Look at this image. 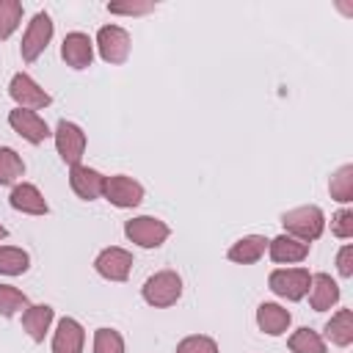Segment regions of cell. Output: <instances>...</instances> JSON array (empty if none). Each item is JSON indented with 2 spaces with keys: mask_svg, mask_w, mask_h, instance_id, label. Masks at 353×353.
<instances>
[{
  "mask_svg": "<svg viewBox=\"0 0 353 353\" xmlns=\"http://www.w3.org/2000/svg\"><path fill=\"white\" fill-rule=\"evenodd\" d=\"M141 295L149 306L168 309L182 298V276L176 270H157L143 281Z\"/></svg>",
  "mask_w": 353,
  "mask_h": 353,
  "instance_id": "obj_2",
  "label": "cell"
},
{
  "mask_svg": "<svg viewBox=\"0 0 353 353\" xmlns=\"http://www.w3.org/2000/svg\"><path fill=\"white\" fill-rule=\"evenodd\" d=\"M306 295H309V303L314 312H328L331 306L339 303V284L328 273H314Z\"/></svg>",
  "mask_w": 353,
  "mask_h": 353,
  "instance_id": "obj_17",
  "label": "cell"
},
{
  "mask_svg": "<svg viewBox=\"0 0 353 353\" xmlns=\"http://www.w3.org/2000/svg\"><path fill=\"white\" fill-rule=\"evenodd\" d=\"M85 328L74 317H61L52 334V353H83Z\"/></svg>",
  "mask_w": 353,
  "mask_h": 353,
  "instance_id": "obj_14",
  "label": "cell"
},
{
  "mask_svg": "<svg viewBox=\"0 0 353 353\" xmlns=\"http://www.w3.org/2000/svg\"><path fill=\"white\" fill-rule=\"evenodd\" d=\"M8 124H11V130L19 135V138H25L28 143H33V146H39V143H44L52 132H50V127H47V121L36 113V110H25V108H14L11 113H8Z\"/></svg>",
  "mask_w": 353,
  "mask_h": 353,
  "instance_id": "obj_11",
  "label": "cell"
},
{
  "mask_svg": "<svg viewBox=\"0 0 353 353\" xmlns=\"http://www.w3.org/2000/svg\"><path fill=\"white\" fill-rule=\"evenodd\" d=\"M130 47H132L130 33L121 25H102L97 30V50L105 63H113V66L124 63L130 58Z\"/></svg>",
  "mask_w": 353,
  "mask_h": 353,
  "instance_id": "obj_6",
  "label": "cell"
},
{
  "mask_svg": "<svg viewBox=\"0 0 353 353\" xmlns=\"http://www.w3.org/2000/svg\"><path fill=\"white\" fill-rule=\"evenodd\" d=\"M268 254L279 265H295V262H303L309 256V243L295 240L290 234H279V237L268 240Z\"/></svg>",
  "mask_w": 353,
  "mask_h": 353,
  "instance_id": "obj_16",
  "label": "cell"
},
{
  "mask_svg": "<svg viewBox=\"0 0 353 353\" xmlns=\"http://www.w3.org/2000/svg\"><path fill=\"white\" fill-rule=\"evenodd\" d=\"M157 6L152 0H119V3H108V11L110 14H119V17H143V14H152Z\"/></svg>",
  "mask_w": 353,
  "mask_h": 353,
  "instance_id": "obj_29",
  "label": "cell"
},
{
  "mask_svg": "<svg viewBox=\"0 0 353 353\" xmlns=\"http://www.w3.org/2000/svg\"><path fill=\"white\" fill-rule=\"evenodd\" d=\"M55 320V309L47 306V303H30L25 312H22V328L28 331V336L33 342H44L50 325Z\"/></svg>",
  "mask_w": 353,
  "mask_h": 353,
  "instance_id": "obj_19",
  "label": "cell"
},
{
  "mask_svg": "<svg viewBox=\"0 0 353 353\" xmlns=\"http://www.w3.org/2000/svg\"><path fill=\"white\" fill-rule=\"evenodd\" d=\"M55 149L61 154V160L72 168V165H80L83 154H85V132L74 124V121H58L55 127Z\"/></svg>",
  "mask_w": 353,
  "mask_h": 353,
  "instance_id": "obj_9",
  "label": "cell"
},
{
  "mask_svg": "<svg viewBox=\"0 0 353 353\" xmlns=\"http://www.w3.org/2000/svg\"><path fill=\"white\" fill-rule=\"evenodd\" d=\"M94 353H124V336L116 328H97Z\"/></svg>",
  "mask_w": 353,
  "mask_h": 353,
  "instance_id": "obj_28",
  "label": "cell"
},
{
  "mask_svg": "<svg viewBox=\"0 0 353 353\" xmlns=\"http://www.w3.org/2000/svg\"><path fill=\"white\" fill-rule=\"evenodd\" d=\"M325 339L336 347H347L353 342V312L350 309H339L336 314H331V320L325 323Z\"/></svg>",
  "mask_w": 353,
  "mask_h": 353,
  "instance_id": "obj_21",
  "label": "cell"
},
{
  "mask_svg": "<svg viewBox=\"0 0 353 353\" xmlns=\"http://www.w3.org/2000/svg\"><path fill=\"white\" fill-rule=\"evenodd\" d=\"M309 284H312V273L306 268H276L268 276V287L279 298H284V301H301V298H306Z\"/></svg>",
  "mask_w": 353,
  "mask_h": 353,
  "instance_id": "obj_5",
  "label": "cell"
},
{
  "mask_svg": "<svg viewBox=\"0 0 353 353\" xmlns=\"http://www.w3.org/2000/svg\"><path fill=\"white\" fill-rule=\"evenodd\" d=\"M6 234H8V229H6V226H3V223H0V240H3V237H6Z\"/></svg>",
  "mask_w": 353,
  "mask_h": 353,
  "instance_id": "obj_33",
  "label": "cell"
},
{
  "mask_svg": "<svg viewBox=\"0 0 353 353\" xmlns=\"http://www.w3.org/2000/svg\"><path fill=\"white\" fill-rule=\"evenodd\" d=\"M331 232L339 237V240H347L353 237V210H339L331 215Z\"/></svg>",
  "mask_w": 353,
  "mask_h": 353,
  "instance_id": "obj_31",
  "label": "cell"
},
{
  "mask_svg": "<svg viewBox=\"0 0 353 353\" xmlns=\"http://www.w3.org/2000/svg\"><path fill=\"white\" fill-rule=\"evenodd\" d=\"M52 33H55V25H52L50 14H47V11L33 14V19L28 22V28H25V33H22V44H19L22 61H25V63H33V61L47 50V44L52 41Z\"/></svg>",
  "mask_w": 353,
  "mask_h": 353,
  "instance_id": "obj_4",
  "label": "cell"
},
{
  "mask_svg": "<svg viewBox=\"0 0 353 353\" xmlns=\"http://www.w3.org/2000/svg\"><path fill=\"white\" fill-rule=\"evenodd\" d=\"M290 323H292V314H290L284 306L270 303V301H265V303L256 306V325H259L262 334H268V336H281V334L290 328Z\"/></svg>",
  "mask_w": 353,
  "mask_h": 353,
  "instance_id": "obj_18",
  "label": "cell"
},
{
  "mask_svg": "<svg viewBox=\"0 0 353 353\" xmlns=\"http://www.w3.org/2000/svg\"><path fill=\"white\" fill-rule=\"evenodd\" d=\"M25 174V160L17 149L0 146V185H14Z\"/></svg>",
  "mask_w": 353,
  "mask_h": 353,
  "instance_id": "obj_24",
  "label": "cell"
},
{
  "mask_svg": "<svg viewBox=\"0 0 353 353\" xmlns=\"http://www.w3.org/2000/svg\"><path fill=\"white\" fill-rule=\"evenodd\" d=\"M265 251H268V237H262V234H245V237H240V240L232 243V248L226 251V256L232 262H237V265H254V262H259L265 256Z\"/></svg>",
  "mask_w": 353,
  "mask_h": 353,
  "instance_id": "obj_20",
  "label": "cell"
},
{
  "mask_svg": "<svg viewBox=\"0 0 353 353\" xmlns=\"http://www.w3.org/2000/svg\"><path fill=\"white\" fill-rule=\"evenodd\" d=\"M174 353H218V342L204 334H190L176 345Z\"/></svg>",
  "mask_w": 353,
  "mask_h": 353,
  "instance_id": "obj_30",
  "label": "cell"
},
{
  "mask_svg": "<svg viewBox=\"0 0 353 353\" xmlns=\"http://www.w3.org/2000/svg\"><path fill=\"white\" fill-rule=\"evenodd\" d=\"M61 58L72 69H88L94 61V41L88 39V33H66L61 41Z\"/></svg>",
  "mask_w": 353,
  "mask_h": 353,
  "instance_id": "obj_12",
  "label": "cell"
},
{
  "mask_svg": "<svg viewBox=\"0 0 353 353\" xmlns=\"http://www.w3.org/2000/svg\"><path fill=\"white\" fill-rule=\"evenodd\" d=\"M102 196L119 210H132L143 201V185L127 174H113V176H105Z\"/></svg>",
  "mask_w": 353,
  "mask_h": 353,
  "instance_id": "obj_7",
  "label": "cell"
},
{
  "mask_svg": "<svg viewBox=\"0 0 353 353\" xmlns=\"http://www.w3.org/2000/svg\"><path fill=\"white\" fill-rule=\"evenodd\" d=\"M22 22V3L19 0H0V39H11Z\"/></svg>",
  "mask_w": 353,
  "mask_h": 353,
  "instance_id": "obj_26",
  "label": "cell"
},
{
  "mask_svg": "<svg viewBox=\"0 0 353 353\" xmlns=\"http://www.w3.org/2000/svg\"><path fill=\"white\" fill-rule=\"evenodd\" d=\"M287 345L292 353H325V339L312 328H298L287 339Z\"/></svg>",
  "mask_w": 353,
  "mask_h": 353,
  "instance_id": "obj_25",
  "label": "cell"
},
{
  "mask_svg": "<svg viewBox=\"0 0 353 353\" xmlns=\"http://www.w3.org/2000/svg\"><path fill=\"white\" fill-rule=\"evenodd\" d=\"M328 193L339 204H350L353 201V165L350 163L334 171L331 182H328Z\"/></svg>",
  "mask_w": 353,
  "mask_h": 353,
  "instance_id": "obj_23",
  "label": "cell"
},
{
  "mask_svg": "<svg viewBox=\"0 0 353 353\" xmlns=\"http://www.w3.org/2000/svg\"><path fill=\"white\" fill-rule=\"evenodd\" d=\"M30 268V254L17 245H0V273L3 276H22Z\"/></svg>",
  "mask_w": 353,
  "mask_h": 353,
  "instance_id": "obj_22",
  "label": "cell"
},
{
  "mask_svg": "<svg viewBox=\"0 0 353 353\" xmlns=\"http://www.w3.org/2000/svg\"><path fill=\"white\" fill-rule=\"evenodd\" d=\"M336 270H339L342 279H350L353 276V245L350 243H345L339 248V254H336Z\"/></svg>",
  "mask_w": 353,
  "mask_h": 353,
  "instance_id": "obj_32",
  "label": "cell"
},
{
  "mask_svg": "<svg viewBox=\"0 0 353 353\" xmlns=\"http://www.w3.org/2000/svg\"><path fill=\"white\" fill-rule=\"evenodd\" d=\"M8 204L17 210V212H25V215H47L50 207H47V199L41 196V190L30 182H17L11 188V196H8Z\"/></svg>",
  "mask_w": 353,
  "mask_h": 353,
  "instance_id": "obj_15",
  "label": "cell"
},
{
  "mask_svg": "<svg viewBox=\"0 0 353 353\" xmlns=\"http://www.w3.org/2000/svg\"><path fill=\"white\" fill-rule=\"evenodd\" d=\"M94 270L108 281H127L130 270H132V254L121 245H108L97 254Z\"/></svg>",
  "mask_w": 353,
  "mask_h": 353,
  "instance_id": "obj_10",
  "label": "cell"
},
{
  "mask_svg": "<svg viewBox=\"0 0 353 353\" xmlns=\"http://www.w3.org/2000/svg\"><path fill=\"white\" fill-rule=\"evenodd\" d=\"M124 237L141 248H160L171 237V226L154 215H135L124 223Z\"/></svg>",
  "mask_w": 353,
  "mask_h": 353,
  "instance_id": "obj_3",
  "label": "cell"
},
{
  "mask_svg": "<svg viewBox=\"0 0 353 353\" xmlns=\"http://www.w3.org/2000/svg\"><path fill=\"white\" fill-rule=\"evenodd\" d=\"M69 185H72V190L83 201H94L105 190V174H99L97 168H88V165L80 163V165H72L69 168Z\"/></svg>",
  "mask_w": 353,
  "mask_h": 353,
  "instance_id": "obj_13",
  "label": "cell"
},
{
  "mask_svg": "<svg viewBox=\"0 0 353 353\" xmlns=\"http://www.w3.org/2000/svg\"><path fill=\"white\" fill-rule=\"evenodd\" d=\"M30 306L28 295L11 284H0V314L3 317H14L17 312H25Z\"/></svg>",
  "mask_w": 353,
  "mask_h": 353,
  "instance_id": "obj_27",
  "label": "cell"
},
{
  "mask_svg": "<svg viewBox=\"0 0 353 353\" xmlns=\"http://www.w3.org/2000/svg\"><path fill=\"white\" fill-rule=\"evenodd\" d=\"M8 97L17 102V108H25V110H41L52 102V97L25 72H17L8 83Z\"/></svg>",
  "mask_w": 353,
  "mask_h": 353,
  "instance_id": "obj_8",
  "label": "cell"
},
{
  "mask_svg": "<svg viewBox=\"0 0 353 353\" xmlns=\"http://www.w3.org/2000/svg\"><path fill=\"white\" fill-rule=\"evenodd\" d=\"M281 226H284V234L295 237V240H303V243H312L323 234L325 229V215L320 207L314 204H303V207H295V210H287L281 215Z\"/></svg>",
  "mask_w": 353,
  "mask_h": 353,
  "instance_id": "obj_1",
  "label": "cell"
}]
</instances>
